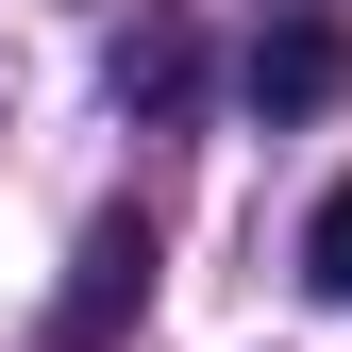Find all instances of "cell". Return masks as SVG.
Returning <instances> with one entry per match:
<instances>
[{
    "label": "cell",
    "mask_w": 352,
    "mask_h": 352,
    "mask_svg": "<svg viewBox=\"0 0 352 352\" xmlns=\"http://www.w3.org/2000/svg\"><path fill=\"white\" fill-rule=\"evenodd\" d=\"M336 84H352V34L336 17H285L269 51H252V118H319Z\"/></svg>",
    "instance_id": "6da1fadb"
},
{
    "label": "cell",
    "mask_w": 352,
    "mask_h": 352,
    "mask_svg": "<svg viewBox=\"0 0 352 352\" xmlns=\"http://www.w3.org/2000/svg\"><path fill=\"white\" fill-rule=\"evenodd\" d=\"M135 285H151V235H135V218H101V235H84V285H67V319H51V352H101Z\"/></svg>",
    "instance_id": "7a4b0ae2"
},
{
    "label": "cell",
    "mask_w": 352,
    "mask_h": 352,
    "mask_svg": "<svg viewBox=\"0 0 352 352\" xmlns=\"http://www.w3.org/2000/svg\"><path fill=\"white\" fill-rule=\"evenodd\" d=\"M118 84H135V101H185V34H168V17H151V34H135V51H118Z\"/></svg>",
    "instance_id": "277c9868"
},
{
    "label": "cell",
    "mask_w": 352,
    "mask_h": 352,
    "mask_svg": "<svg viewBox=\"0 0 352 352\" xmlns=\"http://www.w3.org/2000/svg\"><path fill=\"white\" fill-rule=\"evenodd\" d=\"M302 285H319V302H352V185L302 218Z\"/></svg>",
    "instance_id": "3957f363"
}]
</instances>
